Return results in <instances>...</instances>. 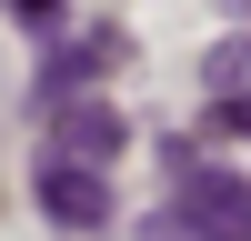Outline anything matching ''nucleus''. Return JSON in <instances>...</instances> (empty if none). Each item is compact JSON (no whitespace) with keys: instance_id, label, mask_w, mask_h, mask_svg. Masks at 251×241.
I'll use <instances>...</instances> for the list:
<instances>
[{"instance_id":"obj_5","label":"nucleus","mask_w":251,"mask_h":241,"mask_svg":"<svg viewBox=\"0 0 251 241\" xmlns=\"http://www.w3.org/2000/svg\"><path fill=\"white\" fill-rule=\"evenodd\" d=\"M201 91H251V30H231V40L201 50Z\"/></svg>"},{"instance_id":"obj_1","label":"nucleus","mask_w":251,"mask_h":241,"mask_svg":"<svg viewBox=\"0 0 251 241\" xmlns=\"http://www.w3.org/2000/svg\"><path fill=\"white\" fill-rule=\"evenodd\" d=\"M151 241H251V191L171 141V211H151Z\"/></svg>"},{"instance_id":"obj_3","label":"nucleus","mask_w":251,"mask_h":241,"mask_svg":"<svg viewBox=\"0 0 251 241\" xmlns=\"http://www.w3.org/2000/svg\"><path fill=\"white\" fill-rule=\"evenodd\" d=\"M121 141H131V120H121L100 91H71V100L40 111V151H60V161H111Z\"/></svg>"},{"instance_id":"obj_6","label":"nucleus","mask_w":251,"mask_h":241,"mask_svg":"<svg viewBox=\"0 0 251 241\" xmlns=\"http://www.w3.org/2000/svg\"><path fill=\"white\" fill-rule=\"evenodd\" d=\"M211 131H231V141H251V91H211Z\"/></svg>"},{"instance_id":"obj_2","label":"nucleus","mask_w":251,"mask_h":241,"mask_svg":"<svg viewBox=\"0 0 251 241\" xmlns=\"http://www.w3.org/2000/svg\"><path fill=\"white\" fill-rule=\"evenodd\" d=\"M30 201L60 221V231H100V221H111V181H100V161H60V151H40Z\"/></svg>"},{"instance_id":"obj_4","label":"nucleus","mask_w":251,"mask_h":241,"mask_svg":"<svg viewBox=\"0 0 251 241\" xmlns=\"http://www.w3.org/2000/svg\"><path fill=\"white\" fill-rule=\"evenodd\" d=\"M100 60H111V40H60V50L50 60H40V80H30V100H40V111H50V100H71V91H91V71H100Z\"/></svg>"},{"instance_id":"obj_7","label":"nucleus","mask_w":251,"mask_h":241,"mask_svg":"<svg viewBox=\"0 0 251 241\" xmlns=\"http://www.w3.org/2000/svg\"><path fill=\"white\" fill-rule=\"evenodd\" d=\"M0 10H10V20H30V30H50V20H60V0H0Z\"/></svg>"}]
</instances>
